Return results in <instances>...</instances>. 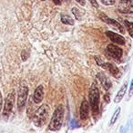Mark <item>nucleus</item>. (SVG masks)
I'll list each match as a JSON object with an SVG mask.
<instances>
[{"label":"nucleus","instance_id":"f257e3e1","mask_svg":"<svg viewBox=\"0 0 133 133\" xmlns=\"http://www.w3.org/2000/svg\"><path fill=\"white\" fill-rule=\"evenodd\" d=\"M89 107L94 117H96L100 112V90L96 82H93L89 90Z\"/></svg>","mask_w":133,"mask_h":133},{"label":"nucleus","instance_id":"f03ea898","mask_svg":"<svg viewBox=\"0 0 133 133\" xmlns=\"http://www.w3.org/2000/svg\"><path fill=\"white\" fill-rule=\"evenodd\" d=\"M63 119H64V108L62 105H59L56 108L51 121L48 124V130L51 131L59 130L62 127Z\"/></svg>","mask_w":133,"mask_h":133},{"label":"nucleus","instance_id":"7ed1b4c3","mask_svg":"<svg viewBox=\"0 0 133 133\" xmlns=\"http://www.w3.org/2000/svg\"><path fill=\"white\" fill-rule=\"evenodd\" d=\"M49 115V107L47 104H43L40 106L36 112L34 113L33 116V122L37 127H42L45 125L47 119Z\"/></svg>","mask_w":133,"mask_h":133},{"label":"nucleus","instance_id":"20e7f679","mask_svg":"<svg viewBox=\"0 0 133 133\" xmlns=\"http://www.w3.org/2000/svg\"><path fill=\"white\" fill-rule=\"evenodd\" d=\"M28 95V88L26 84H21L18 92V109L21 110L25 107Z\"/></svg>","mask_w":133,"mask_h":133},{"label":"nucleus","instance_id":"39448f33","mask_svg":"<svg viewBox=\"0 0 133 133\" xmlns=\"http://www.w3.org/2000/svg\"><path fill=\"white\" fill-rule=\"evenodd\" d=\"M15 100H16V93L13 91L7 95V99H5V106H4V110H3L4 116H8L11 113V111L13 110V107H14Z\"/></svg>","mask_w":133,"mask_h":133},{"label":"nucleus","instance_id":"423d86ee","mask_svg":"<svg viewBox=\"0 0 133 133\" xmlns=\"http://www.w3.org/2000/svg\"><path fill=\"white\" fill-rule=\"evenodd\" d=\"M118 10L123 14H133V0H120Z\"/></svg>","mask_w":133,"mask_h":133},{"label":"nucleus","instance_id":"0eeeda50","mask_svg":"<svg viewBox=\"0 0 133 133\" xmlns=\"http://www.w3.org/2000/svg\"><path fill=\"white\" fill-rule=\"evenodd\" d=\"M107 52H108V54L112 58H114L116 60L121 59L123 54V50L121 48H119V46L115 45V44H108L107 46Z\"/></svg>","mask_w":133,"mask_h":133},{"label":"nucleus","instance_id":"6e6552de","mask_svg":"<svg viewBox=\"0 0 133 133\" xmlns=\"http://www.w3.org/2000/svg\"><path fill=\"white\" fill-rule=\"evenodd\" d=\"M106 35L109 38V40L112 43L116 44H120V45H125L126 44V40L123 36L119 35V34H116L112 31H108L106 32Z\"/></svg>","mask_w":133,"mask_h":133},{"label":"nucleus","instance_id":"1a4fd4ad","mask_svg":"<svg viewBox=\"0 0 133 133\" xmlns=\"http://www.w3.org/2000/svg\"><path fill=\"white\" fill-rule=\"evenodd\" d=\"M100 66L102 67V68L106 69L107 71H108V72H109L115 78H119V77H120V72H119V69L118 68V67L116 66L114 63H102Z\"/></svg>","mask_w":133,"mask_h":133},{"label":"nucleus","instance_id":"9d476101","mask_svg":"<svg viewBox=\"0 0 133 133\" xmlns=\"http://www.w3.org/2000/svg\"><path fill=\"white\" fill-rule=\"evenodd\" d=\"M100 17H101V19H102L103 21H105V23H107L108 25H110V26H113V27H115L116 29L119 30L121 34L125 33L124 27H123L122 25H121V24H119L118 21H116V20H114V19H111V18H108V16H106V15H101Z\"/></svg>","mask_w":133,"mask_h":133},{"label":"nucleus","instance_id":"9b49d317","mask_svg":"<svg viewBox=\"0 0 133 133\" xmlns=\"http://www.w3.org/2000/svg\"><path fill=\"white\" fill-rule=\"evenodd\" d=\"M79 116L82 121H86L89 117V103L87 100H83L79 109Z\"/></svg>","mask_w":133,"mask_h":133},{"label":"nucleus","instance_id":"f8f14e48","mask_svg":"<svg viewBox=\"0 0 133 133\" xmlns=\"http://www.w3.org/2000/svg\"><path fill=\"white\" fill-rule=\"evenodd\" d=\"M97 78L99 79L100 84L102 85V87L104 88L106 91H108V90L110 89V87H111V85H112L111 81L108 79V77L106 74H103V72H99V74H97Z\"/></svg>","mask_w":133,"mask_h":133},{"label":"nucleus","instance_id":"ddd939ff","mask_svg":"<svg viewBox=\"0 0 133 133\" xmlns=\"http://www.w3.org/2000/svg\"><path fill=\"white\" fill-rule=\"evenodd\" d=\"M43 98H44V87L42 85H39L35 90V92L33 95V101L35 103L39 104L43 101Z\"/></svg>","mask_w":133,"mask_h":133},{"label":"nucleus","instance_id":"4468645a","mask_svg":"<svg viewBox=\"0 0 133 133\" xmlns=\"http://www.w3.org/2000/svg\"><path fill=\"white\" fill-rule=\"evenodd\" d=\"M127 89H128V82H126L122 84V86H121V88L119 89V91H118L117 95H116L115 99H114V102H115V103H119V102L122 101L123 97L125 96V94H126V92H127Z\"/></svg>","mask_w":133,"mask_h":133},{"label":"nucleus","instance_id":"2eb2a0df","mask_svg":"<svg viewBox=\"0 0 133 133\" xmlns=\"http://www.w3.org/2000/svg\"><path fill=\"white\" fill-rule=\"evenodd\" d=\"M120 111H121V108H120V107H119V108L116 109V110H115V111H114V113L112 114L111 119H110V121H109V126H112V125L115 124L116 121H118V119H119V114H120Z\"/></svg>","mask_w":133,"mask_h":133},{"label":"nucleus","instance_id":"dca6fc26","mask_svg":"<svg viewBox=\"0 0 133 133\" xmlns=\"http://www.w3.org/2000/svg\"><path fill=\"white\" fill-rule=\"evenodd\" d=\"M61 22L65 25H74L75 22L70 16H66V15H62L61 16Z\"/></svg>","mask_w":133,"mask_h":133},{"label":"nucleus","instance_id":"f3484780","mask_svg":"<svg viewBox=\"0 0 133 133\" xmlns=\"http://www.w3.org/2000/svg\"><path fill=\"white\" fill-rule=\"evenodd\" d=\"M124 23H125V25H126L129 34H130V35L133 38V22H130V21H128V20H125Z\"/></svg>","mask_w":133,"mask_h":133},{"label":"nucleus","instance_id":"a211bd4d","mask_svg":"<svg viewBox=\"0 0 133 133\" xmlns=\"http://www.w3.org/2000/svg\"><path fill=\"white\" fill-rule=\"evenodd\" d=\"M72 13L73 15L75 16V17H76V19L78 20H81V13H80V11L78 10V7H73L72 8Z\"/></svg>","mask_w":133,"mask_h":133},{"label":"nucleus","instance_id":"6ab92c4d","mask_svg":"<svg viewBox=\"0 0 133 133\" xmlns=\"http://www.w3.org/2000/svg\"><path fill=\"white\" fill-rule=\"evenodd\" d=\"M105 5H113L116 3V0H100Z\"/></svg>","mask_w":133,"mask_h":133},{"label":"nucleus","instance_id":"aec40b11","mask_svg":"<svg viewBox=\"0 0 133 133\" xmlns=\"http://www.w3.org/2000/svg\"><path fill=\"white\" fill-rule=\"evenodd\" d=\"M70 127L72 129H77V128H78V127H79V124H78L77 121L72 119V121H71V123H70Z\"/></svg>","mask_w":133,"mask_h":133},{"label":"nucleus","instance_id":"412c9836","mask_svg":"<svg viewBox=\"0 0 133 133\" xmlns=\"http://www.w3.org/2000/svg\"><path fill=\"white\" fill-rule=\"evenodd\" d=\"M133 95V79L130 82V91H129V100L132 97Z\"/></svg>","mask_w":133,"mask_h":133},{"label":"nucleus","instance_id":"4be33fe9","mask_svg":"<svg viewBox=\"0 0 133 133\" xmlns=\"http://www.w3.org/2000/svg\"><path fill=\"white\" fill-rule=\"evenodd\" d=\"M89 2H90V4L93 5V6L95 7V8H99V4H98V1H96V0H89Z\"/></svg>","mask_w":133,"mask_h":133},{"label":"nucleus","instance_id":"5701e85b","mask_svg":"<svg viewBox=\"0 0 133 133\" xmlns=\"http://www.w3.org/2000/svg\"><path fill=\"white\" fill-rule=\"evenodd\" d=\"M51 1L57 5H60L61 3H62V0H51Z\"/></svg>","mask_w":133,"mask_h":133},{"label":"nucleus","instance_id":"b1692460","mask_svg":"<svg viewBox=\"0 0 133 133\" xmlns=\"http://www.w3.org/2000/svg\"><path fill=\"white\" fill-rule=\"evenodd\" d=\"M2 104H3V97H2V93L0 91V111L2 110Z\"/></svg>","mask_w":133,"mask_h":133},{"label":"nucleus","instance_id":"393cba45","mask_svg":"<svg viewBox=\"0 0 133 133\" xmlns=\"http://www.w3.org/2000/svg\"><path fill=\"white\" fill-rule=\"evenodd\" d=\"M76 1L78 2L79 5H85V4H86L85 0H76Z\"/></svg>","mask_w":133,"mask_h":133},{"label":"nucleus","instance_id":"a878e982","mask_svg":"<svg viewBox=\"0 0 133 133\" xmlns=\"http://www.w3.org/2000/svg\"><path fill=\"white\" fill-rule=\"evenodd\" d=\"M127 132H128V127H123V128L121 129L120 133H127Z\"/></svg>","mask_w":133,"mask_h":133},{"label":"nucleus","instance_id":"bb28decb","mask_svg":"<svg viewBox=\"0 0 133 133\" xmlns=\"http://www.w3.org/2000/svg\"><path fill=\"white\" fill-rule=\"evenodd\" d=\"M130 127H131V129L133 130V117H132L131 121H130Z\"/></svg>","mask_w":133,"mask_h":133},{"label":"nucleus","instance_id":"cd10ccee","mask_svg":"<svg viewBox=\"0 0 133 133\" xmlns=\"http://www.w3.org/2000/svg\"><path fill=\"white\" fill-rule=\"evenodd\" d=\"M41 1H46V0H41Z\"/></svg>","mask_w":133,"mask_h":133}]
</instances>
